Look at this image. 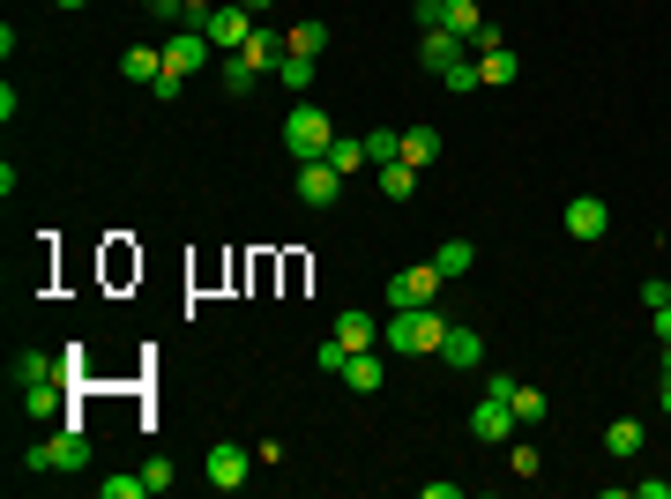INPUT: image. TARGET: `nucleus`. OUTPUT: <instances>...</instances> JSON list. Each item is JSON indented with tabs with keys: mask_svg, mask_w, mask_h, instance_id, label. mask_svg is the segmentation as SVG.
<instances>
[{
	"mask_svg": "<svg viewBox=\"0 0 671 499\" xmlns=\"http://www.w3.org/2000/svg\"><path fill=\"white\" fill-rule=\"evenodd\" d=\"M411 15H419V31H456L470 52L501 45V31L485 23V8H478V0H411Z\"/></svg>",
	"mask_w": 671,
	"mask_h": 499,
	"instance_id": "nucleus-1",
	"label": "nucleus"
},
{
	"mask_svg": "<svg viewBox=\"0 0 671 499\" xmlns=\"http://www.w3.org/2000/svg\"><path fill=\"white\" fill-rule=\"evenodd\" d=\"M440 335H448V321H440L433 306H396L388 329H380V343H388V351H411V358H440Z\"/></svg>",
	"mask_w": 671,
	"mask_h": 499,
	"instance_id": "nucleus-2",
	"label": "nucleus"
},
{
	"mask_svg": "<svg viewBox=\"0 0 671 499\" xmlns=\"http://www.w3.org/2000/svg\"><path fill=\"white\" fill-rule=\"evenodd\" d=\"M329 142H336V120L321 112V105L298 97L292 112H284V150H292L298 165H314V157H329Z\"/></svg>",
	"mask_w": 671,
	"mask_h": 499,
	"instance_id": "nucleus-3",
	"label": "nucleus"
},
{
	"mask_svg": "<svg viewBox=\"0 0 671 499\" xmlns=\"http://www.w3.org/2000/svg\"><path fill=\"white\" fill-rule=\"evenodd\" d=\"M515 432H522V425H515V403H507L501 388H485V403L470 411V440H478V448H507Z\"/></svg>",
	"mask_w": 671,
	"mask_h": 499,
	"instance_id": "nucleus-4",
	"label": "nucleus"
},
{
	"mask_svg": "<svg viewBox=\"0 0 671 499\" xmlns=\"http://www.w3.org/2000/svg\"><path fill=\"white\" fill-rule=\"evenodd\" d=\"M31 470H68V477H83V470H90V440H83V425H68L60 440H38V448H31Z\"/></svg>",
	"mask_w": 671,
	"mask_h": 499,
	"instance_id": "nucleus-5",
	"label": "nucleus"
},
{
	"mask_svg": "<svg viewBox=\"0 0 671 499\" xmlns=\"http://www.w3.org/2000/svg\"><path fill=\"white\" fill-rule=\"evenodd\" d=\"M440 284H448V276H440L433 261H411V269H396V276H388V306H433Z\"/></svg>",
	"mask_w": 671,
	"mask_h": 499,
	"instance_id": "nucleus-6",
	"label": "nucleus"
},
{
	"mask_svg": "<svg viewBox=\"0 0 671 499\" xmlns=\"http://www.w3.org/2000/svg\"><path fill=\"white\" fill-rule=\"evenodd\" d=\"M202 31H210V45H216V52H239V45L254 38V8H247V0H216Z\"/></svg>",
	"mask_w": 671,
	"mask_h": 499,
	"instance_id": "nucleus-7",
	"label": "nucleus"
},
{
	"mask_svg": "<svg viewBox=\"0 0 671 499\" xmlns=\"http://www.w3.org/2000/svg\"><path fill=\"white\" fill-rule=\"evenodd\" d=\"M202 477H210L216 492H239V485L254 477V455L239 448V440H216L210 455H202Z\"/></svg>",
	"mask_w": 671,
	"mask_h": 499,
	"instance_id": "nucleus-8",
	"label": "nucleus"
},
{
	"mask_svg": "<svg viewBox=\"0 0 671 499\" xmlns=\"http://www.w3.org/2000/svg\"><path fill=\"white\" fill-rule=\"evenodd\" d=\"M292 194H298L306 209H336V194H343V171H336L329 157H314V165H298Z\"/></svg>",
	"mask_w": 671,
	"mask_h": 499,
	"instance_id": "nucleus-9",
	"label": "nucleus"
},
{
	"mask_svg": "<svg viewBox=\"0 0 671 499\" xmlns=\"http://www.w3.org/2000/svg\"><path fill=\"white\" fill-rule=\"evenodd\" d=\"M210 52H216V45H210V31H195V23H179V31H172V38H165V68H172V75H195V68H202Z\"/></svg>",
	"mask_w": 671,
	"mask_h": 499,
	"instance_id": "nucleus-10",
	"label": "nucleus"
},
{
	"mask_svg": "<svg viewBox=\"0 0 671 499\" xmlns=\"http://www.w3.org/2000/svg\"><path fill=\"white\" fill-rule=\"evenodd\" d=\"M440 366H456V373H478V366H485V335H478V329H456V321H448V335H440Z\"/></svg>",
	"mask_w": 671,
	"mask_h": 499,
	"instance_id": "nucleus-11",
	"label": "nucleus"
},
{
	"mask_svg": "<svg viewBox=\"0 0 671 499\" xmlns=\"http://www.w3.org/2000/svg\"><path fill=\"white\" fill-rule=\"evenodd\" d=\"M567 231H575V239H604V231H612V209L597 202V194H575V202H567Z\"/></svg>",
	"mask_w": 671,
	"mask_h": 499,
	"instance_id": "nucleus-12",
	"label": "nucleus"
},
{
	"mask_svg": "<svg viewBox=\"0 0 671 499\" xmlns=\"http://www.w3.org/2000/svg\"><path fill=\"white\" fill-rule=\"evenodd\" d=\"M120 75L134 90H150L157 75H165V45H127V52H120Z\"/></svg>",
	"mask_w": 671,
	"mask_h": 499,
	"instance_id": "nucleus-13",
	"label": "nucleus"
},
{
	"mask_svg": "<svg viewBox=\"0 0 671 499\" xmlns=\"http://www.w3.org/2000/svg\"><path fill=\"white\" fill-rule=\"evenodd\" d=\"M419 60L433 68V75H440V68H456V60H470V45H462L456 31H425V38H419Z\"/></svg>",
	"mask_w": 671,
	"mask_h": 499,
	"instance_id": "nucleus-14",
	"label": "nucleus"
},
{
	"mask_svg": "<svg viewBox=\"0 0 671 499\" xmlns=\"http://www.w3.org/2000/svg\"><path fill=\"white\" fill-rule=\"evenodd\" d=\"M515 75H522V60H515L507 45H485V52H478V83L485 90H507Z\"/></svg>",
	"mask_w": 671,
	"mask_h": 499,
	"instance_id": "nucleus-15",
	"label": "nucleus"
},
{
	"mask_svg": "<svg viewBox=\"0 0 671 499\" xmlns=\"http://www.w3.org/2000/svg\"><path fill=\"white\" fill-rule=\"evenodd\" d=\"M641 448H649V432H641L634 417H612V425H604V455L612 462H634Z\"/></svg>",
	"mask_w": 671,
	"mask_h": 499,
	"instance_id": "nucleus-16",
	"label": "nucleus"
},
{
	"mask_svg": "<svg viewBox=\"0 0 671 499\" xmlns=\"http://www.w3.org/2000/svg\"><path fill=\"white\" fill-rule=\"evenodd\" d=\"M380 380H388V366H380L374 351H351V366H343V388H351V395H380Z\"/></svg>",
	"mask_w": 671,
	"mask_h": 499,
	"instance_id": "nucleus-17",
	"label": "nucleus"
},
{
	"mask_svg": "<svg viewBox=\"0 0 671 499\" xmlns=\"http://www.w3.org/2000/svg\"><path fill=\"white\" fill-rule=\"evenodd\" d=\"M239 52H247L254 68H284V52H292V45H284V31H269V23H254V38L239 45Z\"/></svg>",
	"mask_w": 671,
	"mask_h": 499,
	"instance_id": "nucleus-18",
	"label": "nucleus"
},
{
	"mask_svg": "<svg viewBox=\"0 0 671 499\" xmlns=\"http://www.w3.org/2000/svg\"><path fill=\"white\" fill-rule=\"evenodd\" d=\"M8 373H15V388H38V380H60V358H45V351H31V343H23Z\"/></svg>",
	"mask_w": 671,
	"mask_h": 499,
	"instance_id": "nucleus-19",
	"label": "nucleus"
},
{
	"mask_svg": "<svg viewBox=\"0 0 671 499\" xmlns=\"http://www.w3.org/2000/svg\"><path fill=\"white\" fill-rule=\"evenodd\" d=\"M433 269L456 284V276H470V269H478V247H470V239H440V247H433Z\"/></svg>",
	"mask_w": 671,
	"mask_h": 499,
	"instance_id": "nucleus-20",
	"label": "nucleus"
},
{
	"mask_svg": "<svg viewBox=\"0 0 671 499\" xmlns=\"http://www.w3.org/2000/svg\"><path fill=\"white\" fill-rule=\"evenodd\" d=\"M374 179H380V194H388V202H411V194H419V179H425V171H419V165H403V157H396V165H380Z\"/></svg>",
	"mask_w": 671,
	"mask_h": 499,
	"instance_id": "nucleus-21",
	"label": "nucleus"
},
{
	"mask_svg": "<svg viewBox=\"0 0 671 499\" xmlns=\"http://www.w3.org/2000/svg\"><path fill=\"white\" fill-rule=\"evenodd\" d=\"M336 343H343V351H374V313H336Z\"/></svg>",
	"mask_w": 671,
	"mask_h": 499,
	"instance_id": "nucleus-22",
	"label": "nucleus"
},
{
	"mask_svg": "<svg viewBox=\"0 0 671 499\" xmlns=\"http://www.w3.org/2000/svg\"><path fill=\"white\" fill-rule=\"evenodd\" d=\"M329 165L351 179V171H366V134H336L329 142Z\"/></svg>",
	"mask_w": 671,
	"mask_h": 499,
	"instance_id": "nucleus-23",
	"label": "nucleus"
},
{
	"mask_svg": "<svg viewBox=\"0 0 671 499\" xmlns=\"http://www.w3.org/2000/svg\"><path fill=\"white\" fill-rule=\"evenodd\" d=\"M60 403H68V380H38V388H23V411H31V417H52Z\"/></svg>",
	"mask_w": 671,
	"mask_h": 499,
	"instance_id": "nucleus-24",
	"label": "nucleus"
},
{
	"mask_svg": "<svg viewBox=\"0 0 671 499\" xmlns=\"http://www.w3.org/2000/svg\"><path fill=\"white\" fill-rule=\"evenodd\" d=\"M284 45H292V52H306V60H321V52H329V23H292V31H284Z\"/></svg>",
	"mask_w": 671,
	"mask_h": 499,
	"instance_id": "nucleus-25",
	"label": "nucleus"
},
{
	"mask_svg": "<svg viewBox=\"0 0 671 499\" xmlns=\"http://www.w3.org/2000/svg\"><path fill=\"white\" fill-rule=\"evenodd\" d=\"M396 157H403V134H396V127H374V134H366V165H396Z\"/></svg>",
	"mask_w": 671,
	"mask_h": 499,
	"instance_id": "nucleus-26",
	"label": "nucleus"
},
{
	"mask_svg": "<svg viewBox=\"0 0 671 499\" xmlns=\"http://www.w3.org/2000/svg\"><path fill=\"white\" fill-rule=\"evenodd\" d=\"M433 157H440V134H433V127H411V134H403V165H433Z\"/></svg>",
	"mask_w": 671,
	"mask_h": 499,
	"instance_id": "nucleus-27",
	"label": "nucleus"
},
{
	"mask_svg": "<svg viewBox=\"0 0 671 499\" xmlns=\"http://www.w3.org/2000/svg\"><path fill=\"white\" fill-rule=\"evenodd\" d=\"M254 83H261V68H254L247 52H232V60H224V90H232V97H247Z\"/></svg>",
	"mask_w": 671,
	"mask_h": 499,
	"instance_id": "nucleus-28",
	"label": "nucleus"
},
{
	"mask_svg": "<svg viewBox=\"0 0 671 499\" xmlns=\"http://www.w3.org/2000/svg\"><path fill=\"white\" fill-rule=\"evenodd\" d=\"M314 68H321V60H306V52H284V68H276V75H284V90H298V97H306V90H314Z\"/></svg>",
	"mask_w": 671,
	"mask_h": 499,
	"instance_id": "nucleus-29",
	"label": "nucleus"
},
{
	"mask_svg": "<svg viewBox=\"0 0 671 499\" xmlns=\"http://www.w3.org/2000/svg\"><path fill=\"white\" fill-rule=\"evenodd\" d=\"M440 90H448V97H470V90H485V83H478V60H456V68H440Z\"/></svg>",
	"mask_w": 671,
	"mask_h": 499,
	"instance_id": "nucleus-30",
	"label": "nucleus"
},
{
	"mask_svg": "<svg viewBox=\"0 0 671 499\" xmlns=\"http://www.w3.org/2000/svg\"><path fill=\"white\" fill-rule=\"evenodd\" d=\"M515 425H545V395L515 380Z\"/></svg>",
	"mask_w": 671,
	"mask_h": 499,
	"instance_id": "nucleus-31",
	"label": "nucleus"
},
{
	"mask_svg": "<svg viewBox=\"0 0 671 499\" xmlns=\"http://www.w3.org/2000/svg\"><path fill=\"white\" fill-rule=\"evenodd\" d=\"M314 366H321V373H336V380H343V366H351V351H343L336 335H321V343H314Z\"/></svg>",
	"mask_w": 671,
	"mask_h": 499,
	"instance_id": "nucleus-32",
	"label": "nucleus"
},
{
	"mask_svg": "<svg viewBox=\"0 0 671 499\" xmlns=\"http://www.w3.org/2000/svg\"><path fill=\"white\" fill-rule=\"evenodd\" d=\"M83 373H90V351H83V343H68V351H60V380H68V395L83 388Z\"/></svg>",
	"mask_w": 671,
	"mask_h": 499,
	"instance_id": "nucleus-33",
	"label": "nucleus"
},
{
	"mask_svg": "<svg viewBox=\"0 0 671 499\" xmlns=\"http://www.w3.org/2000/svg\"><path fill=\"white\" fill-rule=\"evenodd\" d=\"M97 492L105 499H150V477H105Z\"/></svg>",
	"mask_w": 671,
	"mask_h": 499,
	"instance_id": "nucleus-34",
	"label": "nucleus"
},
{
	"mask_svg": "<svg viewBox=\"0 0 671 499\" xmlns=\"http://www.w3.org/2000/svg\"><path fill=\"white\" fill-rule=\"evenodd\" d=\"M150 97H157V105H179V97H187V75H172V68H165V75L150 83Z\"/></svg>",
	"mask_w": 671,
	"mask_h": 499,
	"instance_id": "nucleus-35",
	"label": "nucleus"
},
{
	"mask_svg": "<svg viewBox=\"0 0 671 499\" xmlns=\"http://www.w3.org/2000/svg\"><path fill=\"white\" fill-rule=\"evenodd\" d=\"M142 477H150V492H172V485H179V470H172L165 455H157V462H142Z\"/></svg>",
	"mask_w": 671,
	"mask_h": 499,
	"instance_id": "nucleus-36",
	"label": "nucleus"
},
{
	"mask_svg": "<svg viewBox=\"0 0 671 499\" xmlns=\"http://www.w3.org/2000/svg\"><path fill=\"white\" fill-rule=\"evenodd\" d=\"M507 462H515V477H538V448H522V440H507Z\"/></svg>",
	"mask_w": 671,
	"mask_h": 499,
	"instance_id": "nucleus-37",
	"label": "nucleus"
},
{
	"mask_svg": "<svg viewBox=\"0 0 671 499\" xmlns=\"http://www.w3.org/2000/svg\"><path fill=\"white\" fill-rule=\"evenodd\" d=\"M210 8H216V0H179V23H195V31H202V23H210Z\"/></svg>",
	"mask_w": 671,
	"mask_h": 499,
	"instance_id": "nucleus-38",
	"label": "nucleus"
},
{
	"mask_svg": "<svg viewBox=\"0 0 671 499\" xmlns=\"http://www.w3.org/2000/svg\"><path fill=\"white\" fill-rule=\"evenodd\" d=\"M649 329H657V343H671V306H657V313H649Z\"/></svg>",
	"mask_w": 671,
	"mask_h": 499,
	"instance_id": "nucleus-39",
	"label": "nucleus"
},
{
	"mask_svg": "<svg viewBox=\"0 0 671 499\" xmlns=\"http://www.w3.org/2000/svg\"><path fill=\"white\" fill-rule=\"evenodd\" d=\"M134 8H150V15H179V0H134Z\"/></svg>",
	"mask_w": 671,
	"mask_h": 499,
	"instance_id": "nucleus-40",
	"label": "nucleus"
},
{
	"mask_svg": "<svg viewBox=\"0 0 671 499\" xmlns=\"http://www.w3.org/2000/svg\"><path fill=\"white\" fill-rule=\"evenodd\" d=\"M657 403H664V417H671V373H664V388H657Z\"/></svg>",
	"mask_w": 671,
	"mask_h": 499,
	"instance_id": "nucleus-41",
	"label": "nucleus"
},
{
	"mask_svg": "<svg viewBox=\"0 0 671 499\" xmlns=\"http://www.w3.org/2000/svg\"><path fill=\"white\" fill-rule=\"evenodd\" d=\"M52 8H90V0H52Z\"/></svg>",
	"mask_w": 671,
	"mask_h": 499,
	"instance_id": "nucleus-42",
	"label": "nucleus"
}]
</instances>
